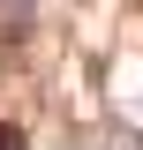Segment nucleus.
I'll use <instances>...</instances> for the list:
<instances>
[{"mask_svg":"<svg viewBox=\"0 0 143 150\" xmlns=\"http://www.w3.org/2000/svg\"><path fill=\"white\" fill-rule=\"evenodd\" d=\"M0 150H23V135H15V128H0Z\"/></svg>","mask_w":143,"mask_h":150,"instance_id":"obj_1","label":"nucleus"}]
</instances>
